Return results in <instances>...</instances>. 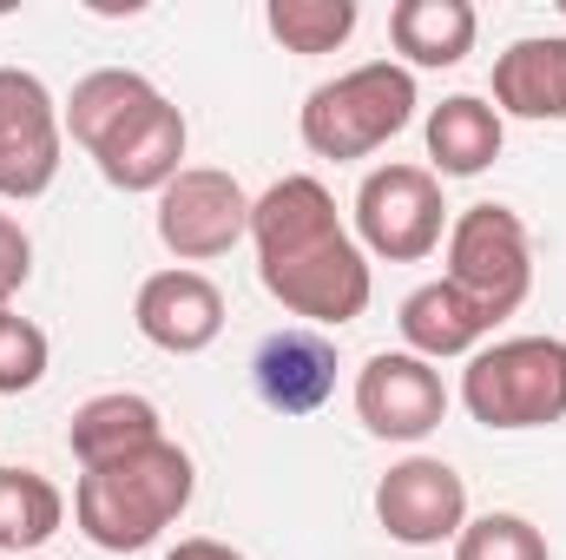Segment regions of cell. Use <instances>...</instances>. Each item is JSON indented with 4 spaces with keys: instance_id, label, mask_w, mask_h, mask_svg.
Masks as SVG:
<instances>
[{
    "instance_id": "20",
    "label": "cell",
    "mask_w": 566,
    "mask_h": 560,
    "mask_svg": "<svg viewBox=\"0 0 566 560\" xmlns=\"http://www.w3.org/2000/svg\"><path fill=\"white\" fill-rule=\"evenodd\" d=\"M264 20L283 53H336L356 33V0H271Z\"/></svg>"
},
{
    "instance_id": "7",
    "label": "cell",
    "mask_w": 566,
    "mask_h": 560,
    "mask_svg": "<svg viewBox=\"0 0 566 560\" xmlns=\"http://www.w3.org/2000/svg\"><path fill=\"white\" fill-rule=\"evenodd\" d=\"M448 238L441 178L428 165H376L356 185V245L382 265H422Z\"/></svg>"
},
{
    "instance_id": "11",
    "label": "cell",
    "mask_w": 566,
    "mask_h": 560,
    "mask_svg": "<svg viewBox=\"0 0 566 560\" xmlns=\"http://www.w3.org/2000/svg\"><path fill=\"white\" fill-rule=\"evenodd\" d=\"M356 416L382 442H422L448 416V383L441 370L409 350H376L356 370Z\"/></svg>"
},
{
    "instance_id": "9",
    "label": "cell",
    "mask_w": 566,
    "mask_h": 560,
    "mask_svg": "<svg viewBox=\"0 0 566 560\" xmlns=\"http://www.w3.org/2000/svg\"><path fill=\"white\" fill-rule=\"evenodd\" d=\"M60 100L46 93L40 73L0 66V198H40L60 178Z\"/></svg>"
},
{
    "instance_id": "5",
    "label": "cell",
    "mask_w": 566,
    "mask_h": 560,
    "mask_svg": "<svg viewBox=\"0 0 566 560\" xmlns=\"http://www.w3.org/2000/svg\"><path fill=\"white\" fill-rule=\"evenodd\" d=\"M461 403L481 428H501V435L566 422V343L560 336L481 343L461 370Z\"/></svg>"
},
{
    "instance_id": "10",
    "label": "cell",
    "mask_w": 566,
    "mask_h": 560,
    "mask_svg": "<svg viewBox=\"0 0 566 560\" xmlns=\"http://www.w3.org/2000/svg\"><path fill=\"white\" fill-rule=\"evenodd\" d=\"M376 521L402 548H441L468 528V481L441 455H409L376 481Z\"/></svg>"
},
{
    "instance_id": "24",
    "label": "cell",
    "mask_w": 566,
    "mask_h": 560,
    "mask_svg": "<svg viewBox=\"0 0 566 560\" xmlns=\"http://www.w3.org/2000/svg\"><path fill=\"white\" fill-rule=\"evenodd\" d=\"M165 560H244V554H238V548H224V541H205V535H198V541H178Z\"/></svg>"
},
{
    "instance_id": "23",
    "label": "cell",
    "mask_w": 566,
    "mask_h": 560,
    "mask_svg": "<svg viewBox=\"0 0 566 560\" xmlns=\"http://www.w3.org/2000/svg\"><path fill=\"white\" fill-rule=\"evenodd\" d=\"M27 278H33V238L20 231V218L0 211V303H7Z\"/></svg>"
},
{
    "instance_id": "4",
    "label": "cell",
    "mask_w": 566,
    "mask_h": 560,
    "mask_svg": "<svg viewBox=\"0 0 566 560\" xmlns=\"http://www.w3.org/2000/svg\"><path fill=\"white\" fill-rule=\"evenodd\" d=\"M416 73L402 60H369V66H349L336 80H323L303 113H296V133L316 158H369L376 145H389L409 120H416Z\"/></svg>"
},
{
    "instance_id": "25",
    "label": "cell",
    "mask_w": 566,
    "mask_h": 560,
    "mask_svg": "<svg viewBox=\"0 0 566 560\" xmlns=\"http://www.w3.org/2000/svg\"><path fill=\"white\" fill-rule=\"evenodd\" d=\"M0 317H7V303H0Z\"/></svg>"
},
{
    "instance_id": "6",
    "label": "cell",
    "mask_w": 566,
    "mask_h": 560,
    "mask_svg": "<svg viewBox=\"0 0 566 560\" xmlns=\"http://www.w3.org/2000/svg\"><path fill=\"white\" fill-rule=\"evenodd\" d=\"M448 271L441 278L454 283L488 323H507L527 290H534V238L521 225V211L507 205H468L454 225H448Z\"/></svg>"
},
{
    "instance_id": "2",
    "label": "cell",
    "mask_w": 566,
    "mask_h": 560,
    "mask_svg": "<svg viewBox=\"0 0 566 560\" xmlns=\"http://www.w3.org/2000/svg\"><path fill=\"white\" fill-rule=\"evenodd\" d=\"M60 126L113 191H165L185 172V113L133 66H99L60 106Z\"/></svg>"
},
{
    "instance_id": "17",
    "label": "cell",
    "mask_w": 566,
    "mask_h": 560,
    "mask_svg": "<svg viewBox=\"0 0 566 560\" xmlns=\"http://www.w3.org/2000/svg\"><path fill=\"white\" fill-rule=\"evenodd\" d=\"M158 409L151 396H133V390H106V396H86L73 422H66V448L80 468H99V462H119L145 442H158Z\"/></svg>"
},
{
    "instance_id": "12",
    "label": "cell",
    "mask_w": 566,
    "mask_h": 560,
    "mask_svg": "<svg viewBox=\"0 0 566 560\" xmlns=\"http://www.w3.org/2000/svg\"><path fill=\"white\" fill-rule=\"evenodd\" d=\"M133 323L151 350L165 356H198L218 343L224 330V290L205 278V271H151L139 283V303H133Z\"/></svg>"
},
{
    "instance_id": "13",
    "label": "cell",
    "mask_w": 566,
    "mask_h": 560,
    "mask_svg": "<svg viewBox=\"0 0 566 560\" xmlns=\"http://www.w3.org/2000/svg\"><path fill=\"white\" fill-rule=\"evenodd\" d=\"M251 376H258V396H264L271 409L310 416V409H323L329 390H336V350H329L316 330H277V336H264Z\"/></svg>"
},
{
    "instance_id": "22",
    "label": "cell",
    "mask_w": 566,
    "mask_h": 560,
    "mask_svg": "<svg viewBox=\"0 0 566 560\" xmlns=\"http://www.w3.org/2000/svg\"><path fill=\"white\" fill-rule=\"evenodd\" d=\"M46 330L27 323V317H0V396H27L40 376H46Z\"/></svg>"
},
{
    "instance_id": "26",
    "label": "cell",
    "mask_w": 566,
    "mask_h": 560,
    "mask_svg": "<svg viewBox=\"0 0 566 560\" xmlns=\"http://www.w3.org/2000/svg\"><path fill=\"white\" fill-rule=\"evenodd\" d=\"M560 13H566V0H560Z\"/></svg>"
},
{
    "instance_id": "8",
    "label": "cell",
    "mask_w": 566,
    "mask_h": 560,
    "mask_svg": "<svg viewBox=\"0 0 566 560\" xmlns=\"http://www.w3.org/2000/svg\"><path fill=\"white\" fill-rule=\"evenodd\" d=\"M238 238H251V191L218 172V165H185L165 191H158V245L191 271L224 258Z\"/></svg>"
},
{
    "instance_id": "15",
    "label": "cell",
    "mask_w": 566,
    "mask_h": 560,
    "mask_svg": "<svg viewBox=\"0 0 566 560\" xmlns=\"http://www.w3.org/2000/svg\"><path fill=\"white\" fill-rule=\"evenodd\" d=\"M402 350L409 356H422V363H448V356H474L488 336H494V323L454 290L448 278L422 283V290H409L402 297Z\"/></svg>"
},
{
    "instance_id": "27",
    "label": "cell",
    "mask_w": 566,
    "mask_h": 560,
    "mask_svg": "<svg viewBox=\"0 0 566 560\" xmlns=\"http://www.w3.org/2000/svg\"><path fill=\"white\" fill-rule=\"evenodd\" d=\"M27 560H33V554H27Z\"/></svg>"
},
{
    "instance_id": "14",
    "label": "cell",
    "mask_w": 566,
    "mask_h": 560,
    "mask_svg": "<svg viewBox=\"0 0 566 560\" xmlns=\"http://www.w3.org/2000/svg\"><path fill=\"white\" fill-rule=\"evenodd\" d=\"M494 113L566 120V33H527L494 60Z\"/></svg>"
},
{
    "instance_id": "18",
    "label": "cell",
    "mask_w": 566,
    "mask_h": 560,
    "mask_svg": "<svg viewBox=\"0 0 566 560\" xmlns=\"http://www.w3.org/2000/svg\"><path fill=\"white\" fill-rule=\"evenodd\" d=\"M507 126L501 113L481 100V93H454L428 113V158H434V178H474L501 158Z\"/></svg>"
},
{
    "instance_id": "21",
    "label": "cell",
    "mask_w": 566,
    "mask_h": 560,
    "mask_svg": "<svg viewBox=\"0 0 566 560\" xmlns=\"http://www.w3.org/2000/svg\"><path fill=\"white\" fill-rule=\"evenodd\" d=\"M454 560H554L527 515H481L454 535Z\"/></svg>"
},
{
    "instance_id": "16",
    "label": "cell",
    "mask_w": 566,
    "mask_h": 560,
    "mask_svg": "<svg viewBox=\"0 0 566 560\" xmlns=\"http://www.w3.org/2000/svg\"><path fill=\"white\" fill-rule=\"evenodd\" d=\"M481 13L468 0H396L389 7V46L402 53V66H461L474 53Z\"/></svg>"
},
{
    "instance_id": "1",
    "label": "cell",
    "mask_w": 566,
    "mask_h": 560,
    "mask_svg": "<svg viewBox=\"0 0 566 560\" xmlns=\"http://www.w3.org/2000/svg\"><path fill=\"white\" fill-rule=\"evenodd\" d=\"M251 245H258V278L290 317L343 330L369 310L376 278H369V251L356 245V231L336 218V198L323 178L290 172L264 198H251Z\"/></svg>"
},
{
    "instance_id": "3",
    "label": "cell",
    "mask_w": 566,
    "mask_h": 560,
    "mask_svg": "<svg viewBox=\"0 0 566 560\" xmlns=\"http://www.w3.org/2000/svg\"><path fill=\"white\" fill-rule=\"evenodd\" d=\"M191 488H198L191 455L158 435V442H145L133 455H119V462L80 468L73 521H80V535L99 554H139L191 508Z\"/></svg>"
},
{
    "instance_id": "19",
    "label": "cell",
    "mask_w": 566,
    "mask_h": 560,
    "mask_svg": "<svg viewBox=\"0 0 566 560\" xmlns=\"http://www.w3.org/2000/svg\"><path fill=\"white\" fill-rule=\"evenodd\" d=\"M66 521V495L40 475V468H0V548L13 560H27L33 548H46Z\"/></svg>"
}]
</instances>
